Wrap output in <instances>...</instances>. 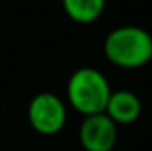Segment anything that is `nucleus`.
<instances>
[{
    "label": "nucleus",
    "mask_w": 152,
    "mask_h": 151,
    "mask_svg": "<svg viewBox=\"0 0 152 151\" xmlns=\"http://www.w3.org/2000/svg\"><path fill=\"white\" fill-rule=\"evenodd\" d=\"M103 50L104 57L118 68H142L152 59V36L136 25L117 27L106 36Z\"/></svg>",
    "instance_id": "f257e3e1"
},
{
    "label": "nucleus",
    "mask_w": 152,
    "mask_h": 151,
    "mask_svg": "<svg viewBox=\"0 0 152 151\" xmlns=\"http://www.w3.org/2000/svg\"><path fill=\"white\" fill-rule=\"evenodd\" d=\"M112 87L106 76L96 68H80L67 80V100L83 115L104 112Z\"/></svg>",
    "instance_id": "f03ea898"
},
{
    "label": "nucleus",
    "mask_w": 152,
    "mask_h": 151,
    "mask_svg": "<svg viewBox=\"0 0 152 151\" xmlns=\"http://www.w3.org/2000/svg\"><path fill=\"white\" fill-rule=\"evenodd\" d=\"M27 117L34 132L41 135H55L66 124V103L53 93H39L28 103Z\"/></svg>",
    "instance_id": "7ed1b4c3"
},
{
    "label": "nucleus",
    "mask_w": 152,
    "mask_h": 151,
    "mask_svg": "<svg viewBox=\"0 0 152 151\" xmlns=\"http://www.w3.org/2000/svg\"><path fill=\"white\" fill-rule=\"evenodd\" d=\"M117 124L104 112L85 115L78 132L85 151H112L117 144Z\"/></svg>",
    "instance_id": "20e7f679"
},
{
    "label": "nucleus",
    "mask_w": 152,
    "mask_h": 151,
    "mask_svg": "<svg viewBox=\"0 0 152 151\" xmlns=\"http://www.w3.org/2000/svg\"><path fill=\"white\" fill-rule=\"evenodd\" d=\"M104 114L115 124H131L142 114V101L131 91H112Z\"/></svg>",
    "instance_id": "39448f33"
},
{
    "label": "nucleus",
    "mask_w": 152,
    "mask_h": 151,
    "mask_svg": "<svg viewBox=\"0 0 152 151\" xmlns=\"http://www.w3.org/2000/svg\"><path fill=\"white\" fill-rule=\"evenodd\" d=\"M106 0H62L66 14L76 23H92L104 11Z\"/></svg>",
    "instance_id": "423d86ee"
}]
</instances>
